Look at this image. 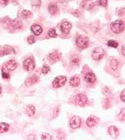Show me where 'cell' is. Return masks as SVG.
Here are the masks:
<instances>
[{
	"label": "cell",
	"instance_id": "23",
	"mask_svg": "<svg viewBox=\"0 0 125 140\" xmlns=\"http://www.w3.org/2000/svg\"><path fill=\"white\" fill-rule=\"evenodd\" d=\"M22 16H23V18H28L29 17H31L32 16V12H30V11H28V10H24L23 12H22Z\"/></svg>",
	"mask_w": 125,
	"mask_h": 140
},
{
	"label": "cell",
	"instance_id": "24",
	"mask_svg": "<svg viewBox=\"0 0 125 140\" xmlns=\"http://www.w3.org/2000/svg\"><path fill=\"white\" fill-rule=\"evenodd\" d=\"M48 35H49V37H51V38H55L56 36H57V33H56L55 30L54 28L50 29L49 31H48Z\"/></svg>",
	"mask_w": 125,
	"mask_h": 140
},
{
	"label": "cell",
	"instance_id": "32",
	"mask_svg": "<svg viewBox=\"0 0 125 140\" xmlns=\"http://www.w3.org/2000/svg\"><path fill=\"white\" fill-rule=\"evenodd\" d=\"M2 77H3V78H6V79H8V78H9V77H10L9 74H8L7 73L4 72L3 70H2Z\"/></svg>",
	"mask_w": 125,
	"mask_h": 140
},
{
	"label": "cell",
	"instance_id": "6",
	"mask_svg": "<svg viewBox=\"0 0 125 140\" xmlns=\"http://www.w3.org/2000/svg\"><path fill=\"white\" fill-rule=\"evenodd\" d=\"M74 100H75V103L80 106H84L87 101H88V98L87 97L84 95V94H78L76 95L75 98H74Z\"/></svg>",
	"mask_w": 125,
	"mask_h": 140
},
{
	"label": "cell",
	"instance_id": "17",
	"mask_svg": "<svg viewBox=\"0 0 125 140\" xmlns=\"http://www.w3.org/2000/svg\"><path fill=\"white\" fill-rule=\"evenodd\" d=\"M26 112L29 116H33L35 113V108L32 105H29L26 108Z\"/></svg>",
	"mask_w": 125,
	"mask_h": 140
},
{
	"label": "cell",
	"instance_id": "33",
	"mask_svg": "<svg viewBox=\"0 0 125 140\" xmlns=\"http://www.w3.org/2000/svg\"><path fill=\"white\" fill-rule=\"evenodd\" d=\"M125 91H124V90L122 91V93H121V99H122V101L123 102H124L125 101Z\"/></svg>",
	"mask_w": 125,
	"mask_h": 140
},
{
	"label": "cell",
	"instance_id": "29",
	"mask_svg": "<svg viewBox=\"0 0 125 140\" xmlns=\"http://www.w3.org/2000/svg\"><path fill=\"white\" fill-rule=\"evenodd\" d=\"M35 38L32 37V36H29L28 38V42L30 44H32L33 43H35Z\"/></svg>",
	"mask_w": 125,
	"mask_h": 140
},
{
	"label": "cell",
	"instance_id": "15",
	"mask_svg": "<svg viewBox=\"0 0 125 140\" xmlns=\"http://www.w3.org/2000/svg\"><path fill=\"white\" fill-rule=\"evenodd\" d=\"M82 5L83 8H85L88 10L91 9L92 6H94V3L91 2V0H84L82 2Z\"/></svg>",
	"mask_w": 125,
	"mask_h": 140
},
{
	"label": "cell",
	"instance_id": "10",
	"mask_svg": "<svg viewBox=\"0 0 125 140\" xmlns=\"http://www.w3.org/2000/svg\"><path fill=\"white\" fill-rule=\"evenodd\" d=\"M72 28V25L68 22H64L61 25V30L64 34H68Z\"/></svg>",
	"mask_w": 125,
	"mask_h": 140
},
{
	"label": "cell",
	"instance_id": "9",
	"mask_svg": "<svg viewBox=\"0 0 125 140\" xmlns=\"http://www.w3.org/2000/svg\"><path fill=\"white\" fill-rule=\"evenodd\" d=\"M12 51H14L13 49L8 46V45H5V46H0V56H3V55H6L10 54Z\"/></svg>",
	"mask_w": 125,
	"mask_h": 140
},
{
	"label": "cell",
	"instance_id": "34",
	"mask_svg": "<svg viewBox=\"0 0 125 140\" xmlns=\"http://www.w3.org/2000/svg\"><path fill=\"white\" fill-rule=\"evenodd\" d=\"M122 54H123V55H125V53H124V46H123V47H122Z\"/></svg>",
	"mask_w": 125,
	"mask_h": 140
},
{
	"label": "cell",
	"instance_id": "20",
	"mask_svg": "<svg viewBox=\"0 0 125 140\" xmlns=\"http://www.w3.org/2000/svg\"><path fill=\"white\" fill-rule=\"evenodd\" d=\"M9 124L5 123H0V133H3L9 129Z\"/></svg>",
	"mask_w": 125,
	"mask_h": 140
},
{
	"label": "cell",
	"instance_id": "28",
	"mask_svg": "<svg viewBox=\"0 0 125 140\" xmlns=\"http://www.w3.org/2000/svg\"><path fill=\"white\" fill-rule=\"evenodd\" d=\"M71 63L72 64H79V59L78 58V57H74V58H72V60H71Z\"/></svg>",
	"mask_w": 125,
	"mask_h": 140
},
{
	"label": "cell",
	"instance_id": "12",
	"mask_svg": "<svg viewBox=\"0 0 125 140\" xmlns=\"http://www.w3.org/2000/svg\"><path fill=\"white\" fill-rule=\"evenodd\" d=\"M31 30H32V33L35 35H39L42 32V26H40L39 25H33L31 27Z\"/></svg>",
	"mask_w": 125,
	"mask_h": 140
},
{
	"label": "cell",
	"instance_id": "22",
	"mask_svg": "<svg viewBox=\"0 0 125 140\" xmlns=\"http://www.w3.org/2000/svg\"><path fill=\"white\" fill-rule=\"evenodd\" d=\"M108 45L109 47H112V48H116L118 46V43H117V42H115V41L110 40L109 42H108Z\"/></svg>",
	"mask_w": 125,
	"mask_h": 140
},
{
	"label": "cell",
	"instance_id": "13",
	"mask_svg": "<svg viewBox=\"0 0 125 140\" xmlns=\"http://www.w3.org/2000/svg\"><path fill=\"white\" fill-rule=\"evenodd\" d=\"M18 64H17V62L14 61V60H11V61H9L6 64H5V67L8 70H15L16 68H17Z\"/></svg>",
	"mask_w": 125,
	"mask_h": 140
},
{
	"label": "cell",
	"instance_id": "14",
	"mask_svg": "<svg viewBox=\"0 0 125 140\" xmlns=\"http://www.w3.org/2000/svg\"><path fill=\"white\" fill-rule=\"evenodd\" d=\"M80 84V78L74 76L72 77L70 80V85L72 86H78Z\"/></svg>",
	"mask_w": 125,
	"mask_h": 140
},
{
	"label": "cell",
	"instance_id": "31",
	"mask_svg": "<svg viewBox=\"0 0 125 140\" xmlns=\"http://www.w3.org/2000/svg\"><path fill=\"white\" fill-rule=\"evenodd\" d=\"M9 0H0V6L6 5L8 4Z\"/></svg>",
	"mask_w": 125,
	"mask_h": 140
},
{
	"label": "cell",
	"instance_id": "16",
	"mask_svg": "<svg viewBox=\"0 0 125 140\" xmlns=\"http://www.w3.org/2000/svg\"><path fill=\"white\" fill-rule=\"evenodd\" d=\"M38 81H39V78L37 77H35V76H32V77H29L28 80L26 81V84L27 86H32L33 84H36Z\"/></svg>",
	"mask_w": 125,
	"mask_h": 140
},
{
	"label": "cell",
	"instance_id": "8",
	"mask_svg": "<svg viewBox=\"0 0 125 140\" xmlns=\"http://www.w3.org/2000/svg\"><path fill=\"white\" fill-rule=\"evenodd\" d=\"M84 80L89 84H93L96 81V76L92 72H88L84 75Z\"/></svg>",
	"mask_w": 125,
	"mask_h": 140
},
{
	"label": "cell",
	"instance_id": "5",
	"mask_svg": "<svg viewBox=\"0 0 125 140\" xmlns=\"http://www.w3.org/2000/svg\"><path fill=\"white\" fill-rule=\"evenodd\" d=\"M104 56V51L101 48H95L92 52V57L95 61L101 60V58H103Z\"/></svg>",
	"mask_w": 125,
	"mask_h": 140
},
{
	"label": "cell",
	"instance_id": "11",
	"mask_svg": "<svg viewBox=\"0 0 125 140\" xmlns=\"http://www.w3.org/2000/svg\"><path fill=\"white\" fill-rule=\"evenodd\" d=\"M108 133L112 138H116L119 135V130L115 126H110L108 128Z\"/></svg>",
	"mask_w": 125,
	"mask_h": 140
},
{
	"label": "cell",
	"instance_id": "21",
	"mask_svg": "<svg viewBox=\"0 0 125 140\" xmlns=\"http://www.w3.org/2000/svg\"><path fill=\"white\" fill-rule=\"evenodd\" d=\"M117 66H118V62H117V60H112L111 62V67L112 68V69L113 70H116L117 69Z\"/></svg>",
	"mask_w": 125,
	"mask_h": 140
},
{
	"label": "cell",
	"instance_id": "1",
	"mask_svg": "<svg viewBox=\"0 0 125 140\" xmlns=\"http://www.w3.org/2000/svg\"><path fill=\"white\" fill-rule=\"evenodd\" d=\"M111 28L114 33L120 34L124 29V22L122 20H117L111 23Z\"/></svg>",
	"mask_w": 125,
	"mask_h": 140
},
{
	"label": "cell",
	"instance_id": "18",
	"mask_svg": "<svg viewBox=\"0 0 125 140\" xmlns=\"http://www.w3.org/2000/svg\"><path fill=\"white\" fill-rule=\"evenodd\" d=\"M58 7L56 6L55 5H54V4L49 5V6H48V12L51 14L55 15L58 12Z\"/></svg>",
	"mask_w": 125,
	"mask_h": 140
},
{
	"label": "cell",
	"instance_id": "4",
	"mask_svg": "<svg viewBox=\"0 0 125 140\" xmlns=\"http://www.w3.org/2000/svg\"><path fill=\"white\" fill-rule=\"evenodd\" d=\"M23 67L28 72H31L35 68V62L32 58H27L23 62Z\"/></svg>",
	"mask_w": 125,
	"mask_h": 140
},
{
	"label": "cell",
	"instance_id": "7",
	"mask_svg": "<svg viewBox=\"0 0 125 140\" xmlns=\"http://www.w3.org/2000/svg\"><path fill=\"white\" fill-rule=\"evenodd\" d=\"M70 126L72 129H78L81 126L82 124V119L79 116H73L70 120Z\"/></svg>",
	"mask_w": 125,
	"mask_h": 140
},
{
	"label": "cell",
	"instance_id": "35",
	"mask_svg": "<svg viewBox=\"0 0 125 140\" xmlns=\"http://www.w3.org/2000/svg\"><path fill=\"white\" fill-rule=\"evenodd\" d=\"M1 92H2V88H1V86H0V94H1Z\"/></svg>",
	"mask_w": 125,
	"mask_h": 140
},
{
	"label": "cell",
	"instance_id": "3",
	"mask_svg": "<svg viewBox=\"0 0 125 140\" xmlns=\"http://www.w3.org/2000/svg\"><path fill=\"white\" fill-rule=\"evenodd\" d=\"M88 38L87 37L80 36L76 39V44L82 49H84L88 46Z\"/></svg>",
	"mask_w": 125,
	"mask_h": 140
},
{
	"label": "cell",
	"instance_id": "30",
	"mask_svg": "<svg viewBox=\"0 0 125 140\" xmlns=\"http://www.w3.org/2000/svg\"><path fill=\"white\" fill-rule=\"evenodd\" d=\"M48 71H49V67H48V66H44L43 67V68H42V73L43 74H48Z\"/></svg>",
	"mask_w": 125,
	"mask_h": 140
},
{
	"label": "cell",
	"instance_id": "2",
	"mask_svg": "<svg viewBox=\"0 0 125 140\" xmlns=\"http://www.w3.org/2000/svg\"><path fill=\"white\" fill-rule=\"evenodd\" d=\"M66 80H67L66 77H65V76H58V77H57L54 79V81L52 82V85L55 88L61 87L65 84Z\"/></svg>",
	"mask_w": 125,
	"mask_h": 140
},
{
	"label": "cell",
	"instance_id": "25",
	"mask_svg": "<svg viewBox=\"0 0 125 140\" xmlns=\"http://www.w3.org/2000/svg\"><path fill=\"white\" fill-rule=\"evenodd\" d=\"M97 2L101 6L104 7H106L108 5V0H97Z\"/></svg>",
	"mask_w": 125,
	"mask_h": 140
},
{
	"label": "cell",
	"instance_id": "26",
	"mask_svg": "<svg viewBox=\"0 0 125 140\" xmlns=\"http://www.w3.org/2000/svg\"><path fill=\"white\" fill-rule=\"evenodd\" d=\"M49 57H50L52 61H57V60L58 59V55L57 52H55V53L51 54V55H49Z\"/></svg>",
	"mask_w": 125,
	"mask_h": 140
},
{
	"label": "cell",
	"instance_id": "19",
	"mask_svg": "<svg viewBox=\"0 0 125 140\" xmlns=\"http://www.w3.org/2000/svg\"><path fill=\"white\" fill-rule=\"evenodd\" d=\"M86 123H87V125L89 126V127H94V126L96 125L97 121H96L93 117H89V118L87 119Z\"/></svg>",
	"mask_w": 125,
	"mask_h": 140
},
{
	"label": "cell",
	"instance_id": "27",
	"mask_svg": "<svg viewBox=\"0 0 125 140\" xmlns=\"http://www.w3.org/2000/svg\"><path fill=\"white\" fill-rule=\"evenodd\" d=\"M41 138L42 139H53V137L49 134H43Z\"/></svg>",
	"mask_w": 125,
	"mask_h": 140
}]
</instances>
